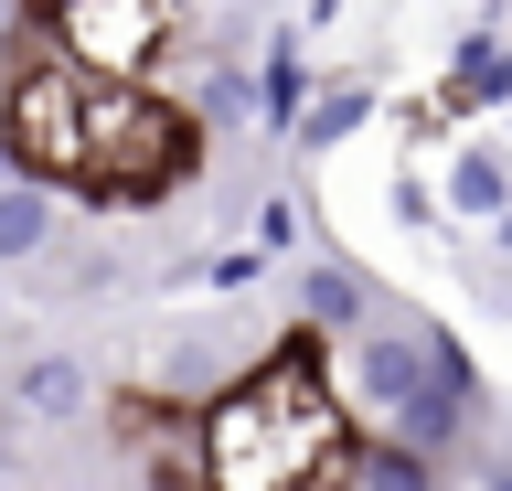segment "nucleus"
<instances>
[{"mask_svg":"<svg viewBox=\"0 0 512 491\" xmlns=\"http://www.w3.org/2000/svg\"><path fill=\"white\" fill-rule=\"evenodd\" d=\"M342 459H352V491H448L427 459H406L395 438H342Z\"/></svg>","mask_w":512,"mask_h":491,"instance_id":"nucleus-12","label":"nucleus"},{"mask_svg":"<svg viewBox=\"0 0 512 491\" xmlns=\"http://www.w3.org/2000/svg\"><path fill=\"white\" fill-rule=\"evenodd\" d=\"M256 129L267 139H288V118L310 107V54H299V22H267V54H256Z\"/></svg>","mask_w":512,"mask_h":491,"instance_id":"nucleus-9","label":"nucleus"},{"mask_svg":"<svg viewBox=\"0 0 512 491\" xmlns=\"http://www.w3.org/2000/svg\"><path fill=\"white\" fill-rule=\"evenodd\" d=\"M192 438H203V491H299L310 481V459L278 438V417L246 395V374L192 417Z\"/></svg>","mask_w":512,"mask_h":491,"instance_id":"nucleus-4","label":"nucleus"},{"mask_svg":"<svg viewBox=\"0 0 512 491\" xmlns=\"http://www.w3.org/2000/svg\"><path fill=\"white\" fill-rule=\"evenodd\" d=\"M384 203H395V225H438V193H427V171H395V193H384Z\"/></svg>","mask_w":512,"mask_h":491,"instance_id":"nucleus-16","label":"nucleus"},{"mask_svg":"<svg viewBox=\"0 0 512 491\" xmlns=\"http://www.w3.org/2000/svg\"><path fill=\"white\" fill-rule=\"evenodd\" d=\"M427 193H438V214H459V225H502L512 214V150L502 139H459Z\"/></svg>","mask_w":512,"mask_h":491,"instance_id":"nucleus-7","label":"nucleus"},{"mask_svg":"<svg viewBox=\"0 0 512 491\" xmlns=\"http://www.w3.org/2000/svg\"><path fill=\"white\" fill-rule=\"evenodd\" d=\"M416 385H427V321H374L352 342H331V395H342L352 438H384Z\"/></svg>","mask_w":512,"mask_h":491,"instance_id":"nucleus-3","label":"nucleus"},{"mask_svg":"<svg viewBox=\"0 0 512 491\" xmlns=\"http://www.w3.org/2000/svg\"><path fill=\"white\" fill-rule=\"evenodd\" d=\"M502 54H512V33H502V22H459V33H448V86L470 97V86L502 65Z\"/></svg>","mask_w":512,"mask_h":491,"instance_id":"nucleus-14","label":"nucleus"},{"mask_svg":"<svg viewBox=\"0 0 512 491\" xmlns=\"http://www.w3.org/2000/svg\"><path fill=\"white\" fill-rule=\"evenodd\" d=\"M43 43L86 86H150L160 54H182V0H54Z\"/></svg>","mask_w":512,"mask_h":491,"instance_id":"nucleus-2","label":"nucleus"},{"mask_svg":"<svg viewBox=\"0 0 512 491\" xmlns=\"http://www.w3.org/2000/svg\"><path fill=\"white\" fill-rule=\"evenodd\" d=\"M288 310H299L288 331H310V342H352V331L384 321V289H374L352 257H310L299 278H288Z\"/></svg>","mask_w":512,"mask_h":491,"instance_id":"nucleus-6","label":"nucleus"},{"mask_svg":"<svg viewBox=\"0 0 512 491\" xmlns=\"http://www.w3.org/2000/svg\"><path fill=\"white\" fill-rule=\"evenodd\" d=\"M299 235H310V214H299V193H267V203H256V246H246V257L267 267V257H288Z\"/></svg>","mask_w":512,"mask_h":491,"instance_id":"nucleus-15","label":"nucleus"},{"mask_svg":"<svg viewBox=\"0 0 512 491\" xmlns=\"http://www.w3.org/2000/svg\"><path fill=\"white\" fill-rule=\"evenodd\" d=\"M182 118H192V129H256V86H246V65H203Z\"/></svg>","mask_w":512,"mask_h":491,"instance_id":"nucleus-13","label":"nucleus"},{"mask_svg":"<svg viewBox=\"0 0 512 491\" xmlns=\"http://www.w3.org/2000/svg\"><path fill=\"white\" fill-rule=\"evenodd\" d=\"M470 470H480V491H512V449H480Z\"/></svg>","mask_w":512,"mask_h":491,"instance_id":"nucleus-18","label":"nucleus"},{"mask_svg":"<svg viewBox=\"0 0 512 491\" xmlns=\"http://www.w3.org/2000/svg\"><path fill=\"white\" fill-rule=\"evenodd\" d=\"M0 491H11V481H0Z\"/></svg>","mask_w":512,"mask_h":491,"instance_id":"nucleus-20","label":"nucleus"},{"mask_svg":"<svg viewBox=\"0 0 512 491\" xmlns=\"http://www.w3.org/2000/svg\"><path fill=\"white\" fill-rule=\"evenodd\" d=\"M107 427H118L128 470H139V491H203V438H192L182 406H160V395H118L107 406Z\"/></svg>","mask_w":512,"mask_h":491,"instance_id":"nucleus-5","label":"nucleus"},{"mask_svg":"<svg viewBox=\"0 0 512 491\" xmlns=\"http://www.w3.org/2000/svg\"><path fill=\"white\" fill-rule=\"evenodd\" d=\"M54 193H32V182H0V267H32L54 257Z\"/></svg>","mask_w":512,"mask_h":491,"instance_id":"nucleus-11","label":"nucleus"},{"mask_svg":"<svg viewBox=\"0 0 512 491\" xmlns=\"http://www.w3.org/2000/svg\"><path fill=\"white\" fill-rule=\"evenodd\" d=\"M470 107H512V54H502V65H491V75L470 86Z\"/></svg>","mask_w":512,"mask_h":491,"instance_id":"nucleus-17","label":"nucleus"},{"mask_svg":"<svg viewBox=\"0 0 512 491\" xmlns=\"http://www.w3.org/2000/svg\"><path fill=\"white\" fill-rule=\"evenodd\" d=\"M352 129H374V86H310V107L288 118V150L299 161H331Z\"/></svg>","mask_w":512,"mask_h":491,"instance_id":"nucleus-10","label":"nucleus"},{"mask_svg":"<svg viewBox=\"0 0 512 491\" xmlns=\"http://www.w3.org/2000/svg\"><path fill=\"white\" fill-rule=\"evenodd\" d=\"M0 182H11V171H0Z\"/></svg>","mask_w":512,"mask_h":491,"instance_id":"nucleus-19","label":"nucleus"},{"mask_svg":"<svg viewBox=\"0 0 512 491\" xmlns=\"http://www.w3.org/2000/svg\"><path fill=\"white\" fill-rule=\"evenodd\" d=\"M96 406V374L75 353H32L22 374H11V417H32V427H75Z\"/></svg>","mask_w":512,"mask_h":491,"instance_id":"nucleus-8","label":"nucleus"},{"mask_svg":"<svg viewBox=\"0 0 512 491\" xmlns=\"http://www.w3.org/2000/svg\"><path fill=\"white\" fill-rule=\"evenodd\" d=\"M203 171V129L182 118V97L160 86H86L75 107V193L118 203V214H150Z\"/></svg>","mask_w":512,"mask_h":491,"instance_id":"nucleus-1","label":"nucleus"}]
</instances>
